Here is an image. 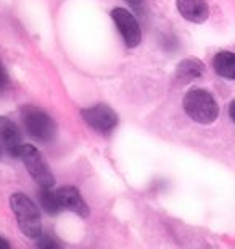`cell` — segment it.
<instances>
[{"instance_id": "cell-1", "label": "cell", "mask_w": 235, "mask_h": 249, "mask_svg": "<svg viewBox=\"0 0 235 249\" xmlns=\"http://www.w3.org/2000/svg\"><path fill=\"white\" fill-rule=\"evenodd\" d=\"M10 207L16 217L19 230L24 233V236L31 238V240H39L42 236V223L41 212L36 204L26 194L16 193L10 197Z\"/></svg>"}, {"instance_id": "cell-2", "label": "cell", "mask_w": 235, "mask_h": 249, "mask_svg": "<svg viewBox=\"0 0 235 249\" xmlns=\"http://www.w3.org/2000/svg\"><path fill=\"white\" fill-rule=\"evenodd\" d=\"M184 110L193 122L209 124L218 118L219 107L214 97L204 89H192L184 97Z\"/></svg>"}, {"instance_id": "cell-3", "label": "cell", "mask_w": 235, "mask_h": 249, "mask_svg": "<svg viewBox=\"0 0 235 249\" xmlns=\"http://www.w3.org/2000/svg\"><path fill=\"white\" fill-rule=\"evenodd\" d=\"M21 117L26 133L39 142H50L57 134V124L53 118L41 108L28 106L23 108Z\"/></svg>"}, {"instance_id": "cell-4", "label": "cell", "mask_w": 235, "mask_h": 249, "mask_svg": "<svg viewBox=\"0 0 235 249\" xmlns=\"http://www.w3.org/2000/svg\"><path fill=\"white\" fill-rule=\"evenodd\" d=\"M19 159L24 162L29 175L32 177V180L37 183L39 188H53L55 178L39 149L31 146V144H23L21 151H19Z\"/></svg>"}, {"instance_id": "cell-5", "label": "cell", "mask_w": 235, "mask_h": 249, "mask_svg": "<svg viewBox=\"0 0 235 249\" xmlns=\"http://www.w3.org/2000/svg\"><path fill=\"white\" fill-rule=\"evenodd\" d=\"M89 126L98 133H110L116 128L118 124V115L113 108H110L105 104H97V106L87 107L81 112Z\"/></svg>"}, {"instance_id": "cell-6", "label": "cell", "mask_w": 235, "mask_h": 249, "mask_svg": "<svg viewBox=\"0 0 235 249\" xmlns=\"http://www.w3.org/2000/svg\"><path fill=\"white\" fill-rule=\"evenodd\" d=\"M111 18L114 24L118 26L119 33H121L124 44H126L129 49L137 47L142 41V33H141V26H139L136 17H134L131 12H127L126 8L118 7L111 12Z\"/></svg>"}, {"instance_id": "cell-7", "label": "cell", "mask_w": 235, "mask_h": 249, "mask_svg": "<svg viewBox=\"0 0 235 249\" xmlns=\"http://www.w3.org/2000/svg\"><path fill=\"white\" fill-rule=\"evenodd\" d=\"M21 133L18 126L10 118L0 117V147L3 149L8 156L19 157L21 151Z\"/></svg>"}, {"instance_id": "cell-8", "label": "cell", "mask_w": 235, "mask_h": 249, "mask_svg": "<svg viewBox=\"0 0 235 249\" xmlns=\"http://www.w3.org/2000/svg\"><path fill=\"white\" fill-rule=\"evenodd\" d=\"M55 193H57L60 207L62 209H66L69 212L78 213V215L82 218L89 217L91 209H89L86 201H84V197L81 196L79 189H76L74 186H63V188H58Z\"/></svg>"}, {"instance_id": "cell-9", "label": "cell", "mask_w": 235, "mask_h": 249, "mask_svg": "<svg viewBox=\"0 0 235 249\" xmlns=\"http://www.w3.org/2000/svg\"><path fill=\"white\" fill-rule=\"evenodd\" d=\"M177 10L187 21L203 23L209 17L206 0H177Z\"/></svg>"}, {"instance_id": "cell-10", "label": "cell", "mask_w": 235, "mask_h": 249, "mask_svg": "<svg viewBox=\"0 0 235 249\" xmlns=\"http://www.w3.org/2000/svg\"><path fill=\"white\" fill-rule=\"evenodd\" d=\"M204 71V67L203 63L197 60V58H187L177 65V70H176V78L179 79L181 83H188L192 79H197L203 74Z\"/></svg>"}, {"instance_id": "cell-11", "label": "cell", "mask_w": 235, "mask_h": 249, "mask_svg": "<svg viewBox=\"0 0 235 249\" xmlns=\"http://www.w3.org/2000/svg\"><path fill=\"white\" fill-rule=\"evenodd\" d=\"M214 71L226 79H235V53L229 51L219 52L213 62Z\"/></svg>"}, {"instance_id": "cell-12", "label": "cell", "mask_w": 235, "mask_h": 249, "mask_svg": "<svg viewBox=\"0 0 235 249\" xmlns=\"http://www.w3.org/2000/svg\"><path fill=\"white\" fill-rule=\"evenodd\" d=\"M39 202L44 207V211L52 213V215H57V213L62 211L57 197V193L53 191L52 188H41L39 189Z\"/></svg>"}, {"instance_id": "cell-13", "label": "cell", "mask_w": 235, "mask_h": 249, "mask_svg": "<svg viewBox=\"0 0 235 249\" xmlns=\"http://www.w3.org/2000/svg\"><path fill=\"white\" fill-rule=\"evenodd\" d=\"M8 88H10V76H8L7 70H5V67L2 65V62H0V94L7 91Z\"/></svg>"}, {"instance_id": "cell-14", "label": "cell", "mask_w": 235, "mask_h": 249, "mask_svg": "<svg viewBox=\"0 0 235 249\" xmlns=\"http://www.w3.org/2000/svg\"><path fill=\"white\" fill-rule=\"evenodd\" d=\"M39 246H42V248H57L58 245H57V243H53L52 240H46V241L39 243Z\"/></svg>"}, {"instance_id": "cell-15", "label": "cell", "mask_w": 235, "mask_h": 249, "mask_svg": "<svg viewBox=\"0 0 235 249\" xmlns=\"http://www.w3.org/2000/svg\"><path fill=\"white\" fill-rule=\"evenodd\" d=\"M229 115H231V118H232L234 123H235V101L231 104V107H229Z\"/></svg>"}, {"instance_id": "cell-16", "label": "cell", "mask_w": 235, "mask_h": 249, "mask_svg": "<svg viewBox=\"0 0 235 249\" xmlns=\"http://www.w3.org/2000/svg\"><path fill=\"white\" fill-rule=\"evenodd\" d=\"M0 248H3V249H8L10 248V243L7 240H3L2 236H0Z\"/></svg>"}, {"instance_id": "cell-17", "label": "cell", "mask_w": 235, "mask_h": 249, "mask_svg": "<svg viewBox=\"0 0 235 249\" xmlns=\"http://www.w3.org/2000/svg\"><path fill=\"white\" fill-rule=\"evenodd\" d=\"M127 3H131V5H139V3H142L143 0H126Z\"/></svg>"}, {"instance_id": "cell-18", "label": "cell", "mask_w": 235, "mask_h": 249, "mask_svg": "<svg viewBox=\"0 0 235 249\" xmlns=\"http://www.w3.org/2000/svg\"><path fill=\"white\" fill-rule=\"evenodd\" d=\"M0 152H2V147H0Z\"/></svg>"}]
</instances>
